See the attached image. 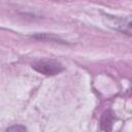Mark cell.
<instances>
[{
    "label": "cell",
    "mask_w": 132,
    "mask_h": 132,
    "mask_svg": "<svg viewBox=\"0 0 132 132\" xmlns=\"http://www.w3.org/2000/svg\"><path fill=\"white\" fill-rule=\"evenodd\" d=\"M106 24L108 27L122 32L124 34L132 35V15L126 16H112L106 15Z\"/></svg>",
    "instance_id": "cell-1"
},
{
    "label": "cell",
    "mask_w": 132,
    "mask_h": 132,
    "mask_svg": "<svg viewBox=\"0 0 132 132\" xmlns=\"http://www.w3.org/2000/svg\"><path fill=\"white\" fill-rule=\"evenodd\" d=\"M32 68L44 75H55L63 71V66L56 60H42L32 65Z\"/></svg>",
    "instance_id": "cell-2"
},
{
    "label": "cell",
    "mask_w": 132,
    "mask_h": 132,
    "mask_svg": "<svg viewBox=\"0 0 132 132\" xmlns=\"http://www.w3.org/2000/svg\"><path fill=\"white\" fill-rule=\"evenodd\" d=\"M6 132H27V131H26L25 127H23L21 125H14V126L9 127L6 130Z\"/></svg>",
    "instance_id": "cell-3"
}]
</instances>
